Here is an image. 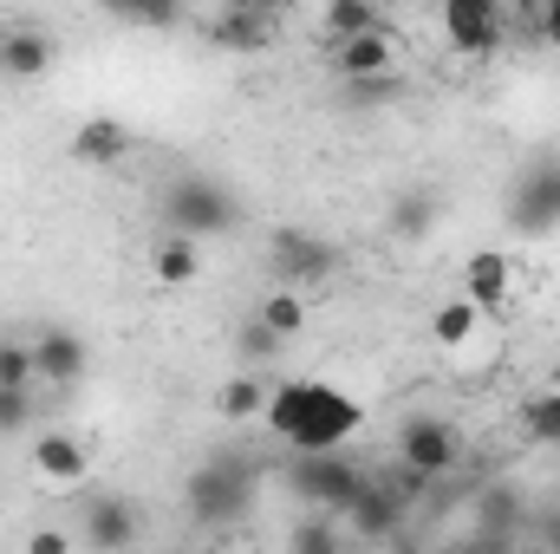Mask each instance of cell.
Masks as SVG:
<instances>
[{
    "label": "cell",
    "mask_w": 560,
    "mask_h": 554,
    "mask_svg": "<svg viewBox=\"0 0 560 554\" xmlns=\"http://www.w3.org/2000/svg\"><path fill=\"white\" fill-rule=\"evenodd\" d=\"M33 366H39L46 392H72V385H85L92 346L79 333H66V326H46V333H33Z\"/></svg>",
    "instance_id": "cell-8"
},
{
    "label": "cell",
    "mask_w": 560,
    "mask_h": 554,
    "mask_svg": "<svg viewBox=\"0 0 560 554\" xmlns=\"http://www.w3.org/2000/svg\"><path fill=\"white\" fill-rule=\"evenodd\" d=\"M522 430L541 443V450H560V392H535L522 405Z\"/></svg>",
    "instance_id": "cell-25"
},
{
    "label": "cell",
    "mask_w": 560,
    "mask_h": 554,
    "mask_svg": "<svg viewBox=\"0 0 560 554\" xmlns=\"http://www.w3.org/2000/svg\"><path fill=\"white\" fill-rule=\"evenodd\" d=\"M392 66H398L392 20H385V26H365V33H352V39H332V72H339L346 85H359V79H392Z\"/></svg>",
    "instance_id": "cell-11"
},
{
    "label": "cell",
    "mask_w": 560,
    "mask_h": 554,
    "mask_svg": "<svg viewBox=\"0 0 560 554\" xmlns=\"http://www.w3.org/2000/svg\"><path fill=\"white\" fill-rule=\"evenodd\" d=\"M535 7H541V0H535Z\"/></svg>",
    "instance_id": "cell-34"
},
{
    "label": "cell",
    "mask_w": 560,
    "mask_h": 554,
    "mask_svg": "<svg viewBox=\"0 0 560 554\" xmlns=\"http://www.w3.org/2000/svg\"><path fill=\"white\" fill-rule=\"evenodd\" d=\"M268 20H275V13H248V7H229V13L215 20V33H209V39H215L222 53H268V39H275V33H268Z\"/></svg>",
    "instance_id": "cell-20"
},
{
    "label": "cell",
    "mask_w": 560,
    "mask_h": 554,
    "mask_svg": "<svg viewBox=\"0 0 560 554\" xmlns=\"http://www.w3.org/2000/svg\"><path fill=\"white\" fill-rule=\"evenodd\" d=\"M502 222L509 235L522 242H541V235H560V157H528L502 196Z\"/></svg>",
    "instance_id": "cell-5"
},
{
    "label": "cell",
    "mask_w": 560,
    "mask_h": 554,
    "mask_svg": "<svg viewBox=\"0 0 560 554\" xmlns=\"http://www.w3.org/2000/svg\"><path fill=\"white\" fill-rule=\"evenodd\" d=\"M332 542H339L332 516H326V522H306V529H293V535H287V549H300V554H326Z\"/></svg>",
    "instance_id": "cell-29"
},
{
    "label": "cell",
    "mask_w": 560,
    "mask_h": 554,
    "mask_svg": "<svg viewBox=\"0 0 560 554\" xmlns=\"http://www.w3.org/2000/svg\"><path fill=\"white\" fill-rule=\"evenodd\" d=\"M443 33L463 59H489L502 46V7L495 0H443Z\"/></svg>",
    "instance_id": "cell-10"
},
{
    "label": "cell",
    "mask_w": 560,
    "mask_h": 554,
    "mask_svg": "<svg viewBox=\"0 0 560 554\" xmlns=\"http://www.w3.org/2000/svg\"><path fill=\"white\" fill-rule=\"evenodd\" d=\"M463 293L489 313V307H502L509 293H515V262L502 255V249H476L469 262H463Z\"/></svg>",
    "instance_id": "cell-16"
},
{
    "label": "cell",
    "mask_w": 560,
    "mask_h": 554,
    "mask_svg": "<svg viewBox=\"0 0 560 554\" xmlns=\"http://www.w3.org/2000/svg\"><path fill=\"white\" fill-rule=\"evenodd\" d=\"M196 249H202V242H189V235H163V242L150 249V280L170 287V293L196 287V275H202V255H196Z\"/></svg>",
    "instance_id": "cell-18"
},
{
    "label": "cell",
    "mask_w": 560,
    "mask_h": 554,
    "mask_svg": "<svg viewBox=\"0 0 560 554\" xmlns=\"http://www.w3.org/2000/svg\"><path fill=\"white\" fill-rule=\"evenodd\" d=\"M33 424V392H13V385H0V437H20Z\"/></svg>",
    "instance_id": "cell-28"
},
{
    "label": "cell",
    "mask_w": 560,
    "mask_h": 554,
    "mask_svg": "<svg viewBox=\"0 0 560 554\" xmlns=\"http://www.w3.org/2000/svg\"><path fill=\"white\" fill-rule=\"evenodd\" d=\"M255 483H261V476H255L248 457H209V463H196V476L183 483V503H189V516H196L202 529H222V522L248 516Z\"/></svg>",
    "instance_id": "cell-4"
},
{
    "label": "cell",
    "mask_w": 560,
    "mask_h": 554,
    "mask_svg": "<svg viewBox=\"0 0 560 554\" xmlns=\"http://www.w3.org/2000/svg\"><path fill=\"white\" fill-rule=\"evenodd\" d=\"M255 320H261L268 333H280V339H300V333H306V293H300V287H280V280H275V293H261Z\"/></svg>",
    "instance_id": "cell-22"
},
{
    "label": "cell",
    "mask_w": 560,
    "mask_h": 554,
    "mask_svg": "<svg viewBox=\"0 0 560 554\" xmlns=\"http://www.w3.org/2000/svg\"><path fill=\"white\" fill-rule=\"evenodd\" d=\"M79 542H85V549H105V554L138 549L143 542L138 509H131L125 496H92V503H85V529H79Z\"/></svg>",
    "instance_id": "cell-14"
},
{
    "label": "cell",
    "mask_w": 560,
    "mask_h": 554,
    "mask_svg": "<svg viewBox=\"0 0 560 554\" xmlns=\"http://www.w3.org/2000/svg\"><path fill=\"white\" fill-rule=\"evenodd\" d=\"M280 346H287V339H280V333H268V326H261L255 313H248V320H242V333H235V353H242L248 366H261V359H275Z\"/></svg>",
    "instance_id": "cell-27"
},
{
    "label": "cell",
    "mask_w": 560,
    "mask_h": 554,
    "mask_svg": "<svg viewBox=\"0 0 560 554\" xmlns=\"http://www.w3.org/2000/svg\"><path fill=\"white\" fill-rule=\"evenodd\" d=\"M405 509H411V503H405L392 483H365V496H359L339 522H346L359 542H398V535H405Z\"/></svg>",
    "instance_id": "cell-12"
},
{
    "label": "cell",
    "mask_w": 560,
    "mask_h": 554,
    "mask_svg": "<svg viewBox=\"0 0 560 554\" xmlns=\"http://www.w3.org/2000/svg\"><path fill=\"white\" fill-rule=\"evenodd\" d=\"M436 216H443V196L436 189H398V203H392V216H385V229L398 235V242H423L430 229H436Z\"/></svg>",
    "instance_id": "cell-19"
},
{
    "label": "cell",
    "mask_w": 560,
    "mask_h": 554,
    "mask_svg": "<svg viewBox=\"0 0 560 554\" xmlns=\"http://www.w3.org/2000/svg\"><path fill=\"white\" fill-rule=\"evenodd\" d=\"M163 222H170V235L215 242V235H229V229L242 222V203H235L229 183H215V176H176V183L163 189Z\"/></svg>",
    "instance_id": "cell-3"
},
{
    "label": "cell",
    "mask_w": 560,
    "mask_h": 554,
    "mask_svg": "<svg viewBox=\"0 0 560 554\" xmlns=\"http://www.w3.org/2000/svg\"><path fill=\"white\" fill-rule=\"evenodd\" d=\"M541 542H548V549H560V516H548V522H541Z\"/></svg>",
    "instance_id": "cell-33"
},
{
    "label": "cell",
    "mask_w": 560,
    "mask_h": 554,
    "mask_svg": "<svg viewBox=\"0 0 560 554\" xmlns=\"http://www.w3.org/2000/svg\"><path fill=\"white\" fill-rule=\"evenodd\" d=\"M52 59H59V46H52L46 26H7V33H0V79H7V85H33V79H46Z\"/></svg>",
    "instance_id": "cell-13"
},
{
    "label": "cell",
    "mask_w": 560,
    "mask_h": 554,
    "mask_svg": "<svg viewBox=\"0 0 560 554\" xmlns=\"http://www.w3.org/2000/svg\"><path fill=\"white\" fill-rule=\"evenodd\" d=\"M268 268H275L280 287H319V280H332L339 268V249L326 242V235H313V229H275V242H268Z\"/></svg>",
    "instance_id": "cell-7"
},
{
    "label": "cell",
    "mask_w": 560,
    "mask_h": 554,
    "mask_svg": "<svg viewBox=\"0 0 560 554\" xmlns=\"http://www.w3.org/2000/svg\"><path fill=\"white\" fill-rule=\"evenodd\" d=\"M125 157H131V125L112 118V112H98V118H85L72 131V163H85V170H112Z\"/></svg>",
    "instance_id": "cell-15"
},
{
    "label": "cell",
    "mask_w": 560,
    "mask_h": 554,
    "mask_svg": "<svg viewBox=\"0 0 560 554\" xmlns=\"http://www.w3.org/2000/svg\"><path fill=\"white\" fill-rule=\"evenodd\" d=\"M535 26H541V39L560 53V0H541V7H535Z\"/></svg>",
    "instance_id": "cell-31"
},
{
    "label": "cell",
    "mask_w": 560,
    "mask_h": 554,
    "mask_svg": "<svg viewBox=\"0 0 560 554\" xmlns=\"http://www.w3.org/2000/svg\"><path fill=\"white\" fill-rule=\"evenodd\" d=\"M398 463L405 470H418V476H450L456 463H463V430L450 424V417H436V412H418V417H405L398 424Z\"/></svg>",
    "instance_id": "cell-6"
},
{
    "label": "cell",
    "mask_w": 560,
    "mask_h": 554,
    "mask_svg": "<svg viewBox=\"0 0 560 554\" xmlns=\"http://www.w3.org/2000/svg\"><path fill=\"white\" fill-rule=\"evenodd\" d=\"M261 417L287 450H346L365 430V405L326 379H280Z\"/></svg>",
    "instance_id": "cell-1"
},
{
    "label": "cell",
    "mask_w": 560,
    "mask_h": 554,
    "mask_svg": "<svg viewBox=\"0 0 560 554\" xmlns=\"http://www.w3.org/2000/svg\"><path fill=\"white\" fill-rule=\"evenodd\" d=\"M319 26H326V39H352L365 26H385V0H326Z\"/></svg>",
    "instance_id": "cell-23"
},
{
    "label": "cell",
    "mask_w": 560,
    "mask_h": 554,
    "mask_svg": "<svg viewBox=\"0 0 560 554\" xmlns=\"http://www.w3.org/2000/svg\"><path fill=\"white\" fill-rule=\"evenodd\" d=\"M26 554H72V535L66 529H33L26 535Z\"/></svg>",
    "instance_id": "cell-30"
},
{
    "label": "cell",
    "mask_w": 560,
    "mask_h": 554,
    "mask_svg": "<svg viewBox=\"0 0 560 554\" xmlns=\"http://www.w3.org/2000/svg\"><path fill=\"white\" fill-rule=\"evenodd\" d=\"M280 483H287L306 509H319V516H346V509L365 496L372 476H365L346 450H293L287 470H280Z\"/></svg>",
    "instance_id": "cell-2"
},
{
    "label": "cell",
    "mask_w": 560,
    "mask_h": 554,
    "mask_svg": "<svg viewBox=\"0 0 560 554\" xmlns=\"http://www.w3.org/2000/svg\"><path fill=\"white\" fill-rule=\"evenodd\" d=\"M112 20H125V26H143V33H163V26H176V13H183V0H98Z\"/></svg>",
    "instance_id": "cell-24"
},
{
    "label": "cell",
    "mask_w": 560,
    "mask_h": 554,
    "mask_svg": "<svg viewBox=\"0 0 560 554\" xmlns=\"http://www.w3.org/2000/svg\"><path fill=\"white\" fill-rule=\"evenodd\" d=\"M229 7H248V13H275V7H287V0H229Z\"/></svg>",
    "instance_id": "cell-32"
},
{
    "label": "cell",
    "mask_w": 560,
    "mask_h": 554,
    "mask_svg": "<svg viewBox=\"0 0 560 554\" xmlns=\"http://www.w3.org/2000/svg\"><path fill=\"white\" fill-rule=\"evenodd\" d=\"M0 385H13V392H33V385H39L33 339H0Z\"/></svg>",
    "instance_id": "cell-26"
},
{
    "label": "cell",
    "mask_w": 560,
    "mask_h": 554,
    "mask_svg": "<svg viewBox=\"0 0 560 554\" xmlns=\"http://www.w3.org/2000/svg\"><path fill=\"white\" fill-rule=\"evenodd\" d=\"M476 333H482V307H476L469 293H450V300H436V313H430V339H436L443 353H463V346H476Z\"/></svg>",
    "instance_id": "cell-17"
},
{
    "label": "cell",
    "mask_w": 560,
    "mask_h": 554,
    "mask_svg": "<svg viewBox=\"0 0 560 554\" xmlns=\"http://www.w3.org/2000/svg\"><path fill=\"white\" fill-rule=\"evenodd\" d=\"M268 399H275V385H268V379H255V372H235V379L215 392V412L229 417V424H248V417L268 412Z\"/></svg>",
    "instance_id": "cell-21"
},
{
    "label": "cell",
    "mask_w": 560,
    "mask_h": 554,
    "mask_svg": "<svg viewBox=\"0 0 560 554\" xmlns=\"http://www.w3.org/2000/svg\"><path fill=\"white\" fill-rule=\"evenodd\" d=\"M26 457H33V476L46 489H85V476H92V450L72 430H39Z\"/></svg>",
    "instance_id": "cell-9"
}]
</instances>
